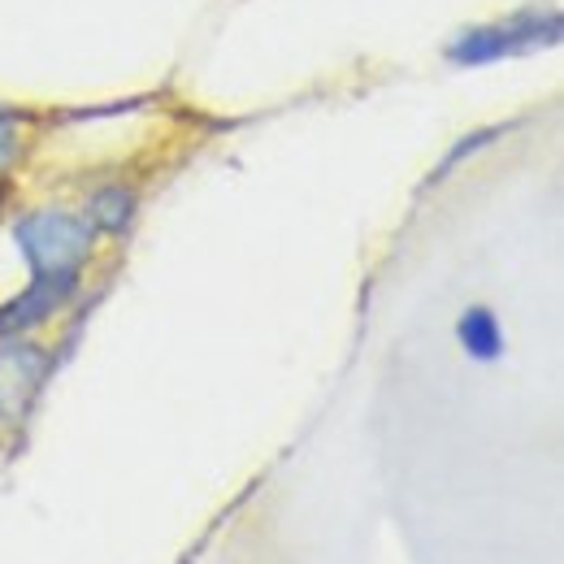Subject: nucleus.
Wrapping results in <instances>:
<instances>
[{
	"label": "nucleus",
	"instance_id": "1",
	"mask_svg": "<svg viewBox=\"0 0 564 564\" xmlns=\"http://www.w3.org/2000/svg\"><path fill=\"white\" fill-rule=\"evenodd\" d=\"M18 243L35 270V279H66L74 282L78 265L91 252V235L83 221L66 213H35L18 226Z\"/></svg>",
	"mask_w": 564,
	"mask_h": 564
},
{
	"label": "nucleus",
	"instance_id": "2",
	"mask_svg": "<svg viewBox=\"0 0 564 564\" xmlns=\"http://www.w3.org/2000/svg\"><path fill=\"white\" fill-rule=\"evenodd\" d=\"M48 373L40 348H0V422H18Z\"/></svg>",
	"mask_w": 564,
	"mask_h": 564
},
{
	"label": "nucleus",
	"instance_id": "3",
	"mask_svg": "<svg viewBox=\"0 0 564 564\" xmlns=\"http://www.w3.org/2000/svg\"><path fill=\"white\" fill-rule=\"evenodd\" d=\"M552 22H556V18H552ZM552 22H547V35H543V18H525V22H517L512 31H478V35H469V40H460V44L452 48V57H456V62H491V57L512 53V48H534V44L561 35V31H552ZM556 26H561V22H556Z\"/></svg>",
	"mask_w": 564,
	"mask_h": 564
},
{
	"label": "nucleus",
	"instance_id": "4",
	"mask_svg": "<svg viewBox=\"0 0 564 564\" xmlns=\"http://www.w3.org/2000/svg\"><path fill=\"white\" fill-rule=\"evenodd\" d=\"M70 286L74 282H66V279H35V286H31L22 300H13V304L0 313V330L9 335V330H22V326H35L40 317L53 313V304H57Z\"/></svg>",
	"mask_w": 564,
	"mask_h": 564
},
{
	"label": "nucleus",
	"instance_id": "5",
	"mask_svg": "<svg viewBox=\"0 0 564 564\" xmlns=\"http://www.w3.org/2000/svg\"><path fill=\"white\" fill-rule=\"evenodd\" d=\"M460 339H465L469 352L482 356V360L499 356V326H495L491 313H482V308H474V313L460 322Z\"/></svg>",
	"mask_w": 564,
	"mask_h": 564
},
{
	"label": "nucleus",
	"instance_id": "6",
	"mask_svg": "<svg viewBox=\"0 0 564 564\" xmlns=\"http://www.w3.org/2000/svg\"><path fill=\"white\" fill-rule=\"evenodd\" d=\"M9 152H13V127H9L4 118H0V161H4Z\"/></svg>",
	"mask_w": 564,
	"mask_h": 564
}]
</instances>
